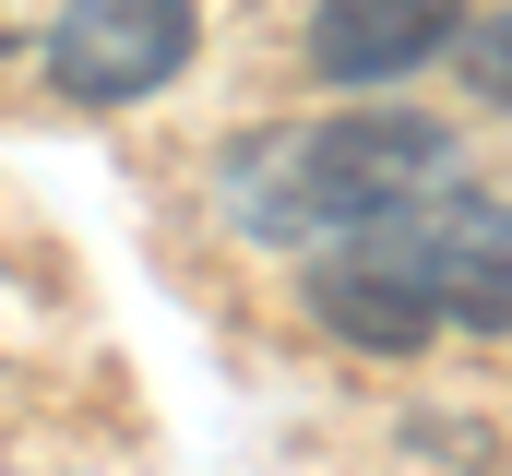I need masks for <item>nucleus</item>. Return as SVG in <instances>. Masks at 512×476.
<instances>
[{
  "label": "nucleus",
  "instance_id": "f257e3e1",
  "mask_svg": "<svg viewBox=\"0 0 512 476\" xmlns=\"http://www.w3.org/2000/svg\"><path fill=\"white\" fill-rule=\"evenodd\" d=\"M453 167H465V143H453V119H417V108H346V119H286V131H251L239 155H227V215L274 250H322V238H358L405 215V203H429V191H453Z\"/></svg>",
  "mask_w": 512,
  "mask_h": 476
},
{
  "label": "nucleus",
  "instance_id": "f03ea898",
  "mask_svg": "<svg viewBox=\"0 0 512 476\" xmlns=\"http://www.w3.org/2000/svg\"><path fill=\"white\" fill-rule=\"evenodd\" d=\"M370 238L393 250V274H405L441 322L512 334V203H489V191H429V203L382 215Z\"/></svg>",
  "mask_w": 512,
  "mask_h": 476
},
{
  "label": "nucleus",
  "instance_id": "7ed1b4c3",
  "mask_svg": "<svg viewBox=\"0 0 512 476\" xmlns=\"http://www.w3.org/2000/svg\"><path fill=\"white\" fill-rule=\"evenodd\" d=\"M191 48H203L191 0H72L48 24V84L72 108H143L191 72Z\"/></svg>",
  "mask_w": 512,
  "mask_h": 476
},
{
  "label": "nucleus",
  "instance_id": "20e7f679",
  "mask_svg": "<svg viewBox=\"0 0 512 476\" xmlns=\"http://www.w3.org/2000/svg\"><path fill=\"white\" fill-rule=\"evenodd\" d=\"M453 36H465V0H310L298 60H310L322 84L370 96V84H405V72L453 60Z\"/></svg>",
  "mask_w": 512,
  "mask_h": 476
},
{
  "label": "nucleus",
  "instance_id": "39448f33",
  "mask_svg": "<svg viewBox=\"0 0 512 476\" xmlns=\"http://www.w3.org/2000/svg\"><path fill=\"white\" fill-rule=\"evenodd\" d=\"M310 310H322L334 346H358V357H417V346H441V310L393 274V250H382L370 227L310 250Z\"/></svg>",
  "mask_w": 512,
  "mask_h": 476
},
{
  "label": "nucleus",
  "instance_id": "423d86ee",
  "mask_svg": "<svg viewBox=\"0 0 512 476\" xmlns=\"http://www.w3.org/2000/svg\"><path fill=\"white\" fill-rule=\"evenodd\" d=\"M453 60H465V84H477L489 108H512V12H489V24H465V36H453Z\"/></svg>",
  "mask_w": 512,
  "mask_h": 476
}]
</instances>
